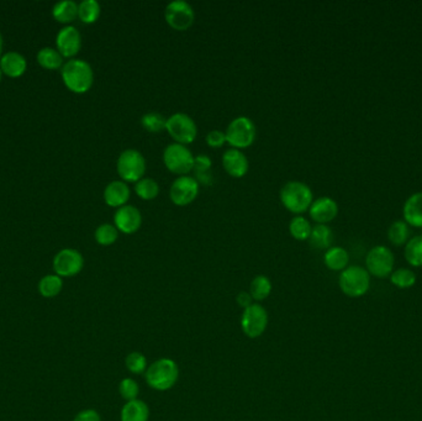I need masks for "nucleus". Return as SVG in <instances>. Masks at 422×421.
Segmentation results:
<instances>
[{"label": "nucleus", "mask_w": 422, "mask_h": 421, "mask_svg": "<svg viewBox=\"0 0 422 421\" xmlns=\"http://www.w3.org/2000/svg\"><path fill=\"white\" fill-rule=\"evenodd\" d=\"M280 202L293 214L308 212L314 202V194L306 183L300 180H289L280 189Z\"/></svg>", "instance_id": "obj_1"}, {"label": "nucleus", "mask_w": 422, "mask_h": 421, "mask_svg": "<svg viewBox=\"0 0 422 421\" xmlns=\"http://www.w3.org/2000/svg\"><path fill=\"white\" fill-rule=\"evenodd\" d=\"M62 79L72 92L83 94L91 89L94 83V72L91 64L83 59H69L63 66Z\"/></svg>", "instance_id": "obj_2"}, {"label": "nucleus", "mask_w": 422, "mask_h": 421, "mask_svg": "<svg viewBox=\"0 0 422 421\" xmlns=\"http://www.w3.org/2000/svg\"><path fill=\"white\" fill-rule=\"evenodd\" d=\"M179 367L171 358H160L154 361L146 371V382L154 391L166 392L177 383Z\"/></svg>", "instance_id": "obj_3"}, {"label": "nucleus", "mask_w": 422, "mask_h": 421, "mask_svg": "<svg viewBox=\"0 0 422 421\" xmlns=\"http://www.w3.org/2000/svg\"><path fill=\"white\" fill-rule=\"evenodd\" d=\"M338 286L343 294L349 298H360L371 288V274L362 265H348L340 274Z\"/></svg>", "instance_id": "obj_4"}, {"label": "nucleus", "mask_w": 422, "mask_h": 421, "mask_svg": "<svg viewBox=\"0 0 422 421\" xmlns=\"http://www.w3.org/2000/svg\"><path fill=\"white\" fill-rule=\"evenodd\" d=\"M226 142L234 149H247L250 147L257 136L255 122L248 116L241 115L235 118L226 129Z\"/></svg>", "instance_id": "obj_5"}, {"label": "nucleus", "mask_w": 422, "mask_h": 421, "mask_svg": "<svg viewBox=\"0 0 422 421\" xmlns=\"http://www.w3.org/2000/svg\"><path fill=\"white\" fill-rule=\"evenodd\" d=\"M194 155L185 144L173 142L163 151V162L167 169L178 176H187L194 167Z\"/></svg>", "instance_id": "obj_6"}, {"label": "nucleus", "mask_w": 422, "mask_h": 421, "mask_svg": "<svg viewBox=\"0 0 422 421\" xmlns=\"http://www.w3.org/2000/svg\"><path fill=\"white\" fill-rule=\"evenodd\" d=\"M116 169L121 180L136 183L145 176L146 160L143 153L136 149H126L118 158Z\"/></svg>", "instance_id": "obj_7"}, {"label": "nucleus", "mask_w": 422, "mask_h": 421, "mask_svg": "<svg viewBox=\"0 0 422 421\" xmlns=\"http://www.w3.org/2000/svg\"><path fill=\"white\" fill-rule=\"evenodd\" d=\"M394 265L395 257L393 251L383 245L371 248L365 257V270L373 277H390L394 271Z\"/></svg>", "instance_id": "obj_8"}, {"label": "nucleus", "mask_w": 422, "mask_h": 421, "mask_svg": "<svg viewBox=\"0 0 422 421\" xmlns=\"http://www.w3.org/2000/svg\"><path fill=\"white\" fill-rule=\"evenodd\" d=\"M167 133L177 144H192L198 135V127L194 119L185 113H176L167 118Z\"/></svg>", "instance_id": "obj_9"}, {"label": "nucleus", "mask_w": 422, "mask_h": 421, "mask_svg": "<svg viewBox=\"0 0 422 421\" xmlns=\"http://www.w3.org/2000/svg\"><path fill=\"white\" fill-rule=\"evenodd\" d=\"M165 19L172 29L185 31L194 24V9L187 0H173L167 4Z\"/></svg>", "instance_id": "obj_10"}, {"label": "nucleus", "mask_w": 422, "mask_h": 421, "mask_svg": "<svg viewBox=\"0 0 422 421\" xmlns=\"http://www.w3.org/2000/svg\"><path fill=\"white\" fill-rule=\"evenodd\" d=\"M268 326V312L258 303H253L251 306L242 312L241 317V328L246 336L251 339H257Z\"/></svg>", "instance_id": "obj_11"}, {"label": "nucleus", "mask_w": 422, "mask_h": 421, "mask_svg": "<svg viewBox=\"0 0 422 421\" xmlns=\"http://www.w3.org/2000/svg\"><path fill=\"white\" fill-rule=\"evenodd\" d=\"M199 182L192 176H179L173 180L169 188L172 203L178 207H185L194 202L199 194Z\"/></svg>", "instance_id": "obj_12"}, {"label": "nucleus", "mask_w": 422, "mask_h": 421, "mask_svg": "<svg viewBox=\"0 0 422 421\" xmlns=\"http://www.w3.org/2000/svg\"><path fill=\"white\" fill-rule=\"evenodd\" d=\"M84 265V259L75 248H63L53 259V271L59 277L77 276Z\"/></svg>", "instance_id": "obj_13"}, {"label": "nucleus", "mask_w": 422, "mask_h": 421, "mask_svg": "<svg viewBox=\"0 0 422 421\" xmlns=\"http://www.w3.org/2000/svg\"><path fill=\"white\" fill-rule=\"evenodd\" d=\"M114 225L126 235L135 234L143 225V214L134 205H124L116 209L114 214Z\"/></svg>", "instance_id": "obj_14"}, {"label": "nucleus", "mask_w": 422, "mask_h": 421, "mask_svg": "<svg viewBox=\"0 0 422 421\" xmlns=\"http://www.w3.org/2000/svg\"><path fill=\"white\" fill-rule=\"evenodd\" d=\"M223 167L228 176L234 178H242L250 169V161L242 151L231 147L223 152Z\"/></svg>", "instance_id": "obj_15"}, {"label": "nucleus", "mask_w": 422, "mask_h": 421, "mask_svg": "<svg viewBox=\"0 0 422 421\" xmlns=\"http://www.w3.org/2000/svg\"><path fill=\"white\" fill-rule=\"evenodd\" d=\"M57 51L63 57H73L80 53L82 47V35L75 26H66L58 32Z\"/></svg>", "instance_id": "obj_16"}, {"label": "nucleus", "mask_w": 422, "mask_h": 421, "mask_svg": "<svg viewBox=\"0 0 422 421\" xmlns=\"http://www.w3.org/2000/svg\"><path fill=\"white\" fill-rule=\"evenodd\" d=\"M310 218L318 224H327L335 219L338 214V204L330 196H320L315 199L309 209Z\"/></svg>", "instance_id": "obj_17"}, {"label": "nucleus", "mask_w": 422, "mask_h": 421, "mask_svg": "<svg viewBox=\"0 0 422 421\" xmlns=\"http://www.w3.org/2000/svg\"><path fill=\"white\" fill-rule=\"evenodd\" d=\"M130 196V187L124 180H113L104 189V200L111 208L124 207L129 202Z\"/></svg>", "instance_id": "obj_18"}, {"label": "nucleus", "mask_w": 422, "mask_h": 421, "mask_svg": "<svg viewBox=\"0 0 422 421\" xmlns=\"http://www.w3.org/2000/svg\"><path fill=\"white\" fill-rule=\"evenodd\" d=\"M403 214L407 225L422 227V191L414 193L406 199Z\"/></svg>", "instance_id": "obj_19"}, {"label": "nucleus", "mask_w": 422, "mask_h": 421, "mask_svg": "<svg viewBox=\"0 0 422 421\" xmlns=\"http://www.w3.org/2000/svg\"><path fill=\"white\" fill-rule=\"evenodd\" d=\"M26 66L28 64L25 57L17 53H8L0 59V70L12 78L23 75Z\"/></svg>", "instance_id": "obj_20"}, {"label": "nucleus", "mask_w": 422, "mask_h": 421, "mask_svg": "<svg viewBox=\"0 0 422 421\" xmlns=\"http://www.w3.org/2000/svg\"><path fill=\"white\" fill-rule=\"evenodd\" d=\"M149 409L143 400L126 402L121 410V421H149Z\"/></svg>", "instance_id": "obj_21"}, {"label": "nucleus", "mask_w": 422, "mask_h": 421, "mask_svg": "<svg viewBox=\"0 0 422 421\" xmlns=\"http://www.w3.org/2000/svg\"><path fill=\"white\" fill-rule=\"evenodd\" d=\"M324 262L329 270L335 272H342L346 270L349 263V254L347 250L340 246L330 247L326 250Z\"/></svg>", "instance_id": "obj_22"}, {"label": "nucleus", "mask_w": 422, "mask_h": 421, "mask_svg": "<svg viewBox=\"0 0 422 421\" xmlns=\"http://www.w3.org/2000/svg\"><path fill=\"white\" fill-rule=\"evenodd\" d=\"M332 240H333V232L330 226L325 224H316L313 226V230L309 237V241L311 246L318 250H329L331 247Z\"/></svg>", "instance_id": "obj_23"}, {"label": "nucleus", "mask_w": 422, "mask_h": 421, "mask_svg": "<svg viewBox=\"0 0 422 421\" xmlns=\"http://www.w3.org/2000/svg\"><path fill=\"white\" fill-rule=\"evenodd\" d=\"M52 12L59 23H72L78 17V4L73 0H63L53 6Z\"/></svg>", "instance_id": "obj_24"}, {"label": "nucleus", "mask_w": 422, "mask_h": 421, "mask_svg": "<svg viewBox=\"0 0 422 421\" xmlns=\"http://www.w3.org/2000/svg\"><path fill=\"white\" fill-rule=\"evenodd\" d=\"M63 288L62 278L57 274H47L45 277L41 278L39 282V293L44 298H55L57 297Z\"/></svg>", "instance_id": "obj_25"}, {"label": "nucleus", "mask_w": 422, "mask_h": 421, "mask_svg": "<svg viewBox=\"0 0 422 421\" xmlns=\"http://www.w3.org/2000/svg\"><path fill=\"white\" fill-rule=\"evenodd\" d=\"M211 166H212V162H211L210 157L208 155H198L194 157V171L195 177L194 178L203 185H210L212 182V174H211Z\"/></svg>", "instance_id": "obj_26"}, {"label": "nucleus", "mask_w": 422, "mask_h": 421, "mask_svg": "<svg viewBox=\"0 0 422 421\" xmlns=\"http://www.w3.org/2000/svg\"><path fill=\"white\" fill-rule=\"evenodd\" d=\"M404 256L409 265L422 267V235L412 237L405 243Z\"/></svg>", "instance_id": "obj_27"}, {"label": "nucleus", "mask_w": 422, "mask_h": 421, "mask_svg": "<svg viewBox=\"0 0 422 421\" xmlns=\"http://www.w3.org/2000/svg\"><path fill=\"white\" fill-rule=\"evenodd\" d=\"M311 230H313V226L310 224V221L302 215L294 216L289 223V232H291V236L297 241L309 240Z\"/></svg>", "instance_id": "obj_28"}, {"label": "nucleus", "mask_w": 422, "mask_h": 421, "mask_svg": "<svg viewBox=\"0 0 422 421\" xmlns=\"http://www.w3.org/2000/svg\"><path fill=\"white\" fill-rule=\"evenodd\" d=\"M135 193L143 200H154L160 194V185L154 178L143 177L135 183Z\"/></svg>", "instance_id": "obj_29"}, {"label": "nucleus", "mask_w": 422, "mask_h": 421, "mask_svg": "<svg viewBox=\"0 0 422 421\" xmlns=\"http://www.w3.org/2000/svg\"><path fill=\"white\" fill-rule=\"evenodd\" d=\"M37 62L46 70H58L63 64V56L52 47H45L37 53Z\"/></svg>", "instance_id": "obj_30"}, {"label": "nucleus", "mask_w": 422, "mask_h": 421, "mask_svg": "<svg viewBox=\"0 0 422 421\" xmlns=\"http://www.w3.org/2000/svg\"><path fill=\"white\" fill-rule=\"evenodd\" d=\"M100 12L102 8L97 0H83L78 6V18L84 24L95 23Z\"/></svg>", "instance_id": "obj_31"}, {"label": "nucleus", "mask_w": 422, "mask_h": 421, "mask_svg": "<svg viewBox=\"0 0 422 421\" xmlns=\"http://www.w3.org/2000/svg\"><path fill=\"white\" fill-rule=\"evenodd\" d=\"M390 282L396 288L409 289L416 283V273L410 268H398L390 274Z\"/></svg>", "instance_id": "obj_32"}, {"label": "nucleus", "mask_w": 422, "mask_h": 421, "mask_svg": "<svg viewBox=\"0 0 422 421\" xmlns=\"http://www.w3.org/2000/svg\"><path fill=\"white\" fill-rule=\"evenodd\" d=\"M409 225L404 220H396L392 225L389 226L388 237L389 241L395 246H401L409 241Z\"/></svg>", "instance_id": "obj_33"}, {"label": "nucleus", "mask_w": 422, "mask_h": 421, "mask_svg": "<svg viewBox=\"0 0 422 421\" xmlns=\"http://www.w3.org/2000/svg\"><path fill=\"white\" fill-rule=\"evenodd\" d=\"M270 292H272V282L268 277L261 274V276L253 278L251 287H250V294L253 300L261 301V300L267 299Z\"/></svg>", "instance_id": "obj_34"}, {"label": "nucleus", "mask_w": 422, "mask_h": 421, "mask_svg": "<svg viewBox=\"0 0 422 421\" xmlns=\"http://www.w3.org/2000/svg\"><path fill=\"white\" fill-rule=\"evenodd\" d=\"M141 125L149 133H160L162 130H166L167 118L157 111H149L143 114L141 118Z\"/></svg>", "instance_id": "obj_35"}, {"label": "nucleus", "mask_w": 422, "mask_h": 421, "mask_svg": "<svg viewBox=\"0 0 422 421\" xmlns=\"http://www.w3.org/2000/svg\"><path fill=\"white\" fill-rule=\"evenodd\" d=\"M94 236H95V241L99 245L110 246V245L116 243V240L119 237V230L116 229V226L107 223V224L98 226Z\"/></svg>", "instance_id": "obj_36"}, {"label": "nucleus", "mask_w": 422, "mask_h": 421, "mask_svg": "<svg viewBox=\"0 0 422 421\" xmlns=\"http://www.w3.org/2000/svg\"><path fill=\"white\" fill-rule=\"evenodd\" d=\"M126 368L132 375H143L147 371V359L141 352H131L125 359Z\"/></svg>", "instance_id": "obj_37"}, {"label": "nucleus", "mask_w": 422, "mask_h": 421, "mask_svg": "<svg viewBox=\"0 0 422 421\" xmlns=\"http://www.w3.org/2000/svg\"><path fill=\"white\" fill-rule=\"evenodd\" d=\"M119 393H120L121 397L125 399L126 402H131V400H135L138 397L140 386L137 384V382L134 381L132 378H125L119 384Z\"/></svg>", "instance_id": "obj_38"}, {"label": "nucleus", "mask_w": 422, "mask_h": 421, "mask_svg": "<svg viewBox=\"0 0 422 421\" xmlns=\"http://www.w3.org/2000/svg\"><path fill=\"white\" fill-rule=\"evenodd\" d=\"M206 144L212 149H219L226 144V133L221 130H211L206 135Z\"/></svg>", "instance_id": "obj_39"}, {"label": "nucleus", "mask_w": 422, "mask_h": 421, "mask_svg": "<svg viewBox=\"0 0 422 421\" xmlns=\"http://www.w3.org/2000/svg\"><path fill=\"white\" fill-rule=\"evenodd\" d=\"M73 421H102V418H100V414L98 413L97 410L86 409L80 411L75 416Z\"/></svg>", "instance_id": "obj_40"}, {"label": "nucleus", "mask_w": 422, "mask_h": 421, "mask_svg": "<svg viewBox=\"0 0 422 421\" xmlns=\"http://www.w3.org/2000/svg\"><path fill=\"white\" fill-rule=\"evenodd\" d=\"M252 300H253V298L250 294V292H241L237 295V298H236V301H237L239 306L244 308V309H247L248 306H251L253 304Z\"/></svg>", "instance_id": "obj_41"}, {"label": "nucleus", "mask_w": 422, "mask_h": 421, "mask_svg": "<svg viewBox=\"0 0 422 421\" xmlns=\"http://www.w3.org/2000/svg\"><path fill=\"white\" fill-rule=\"evenodd\" d=\"M1 50H3V37H1V34H0V55H1Z\"/></svg>", "instance_id": "obj_42"}, {"label": "nucleus", "mask_w": 422, "mask_h": 421, "mask_svg": "<svg viewBox=\"0 0 422 421\" xmlns=\"http://www.w3.org/2000/svg\"><path fill=\"white\" fill-rule=\"evenodd\" d=\"M0 81H1V70H0Z\"/></svg>", "instance_id": "obj_43"}]
</instances>
